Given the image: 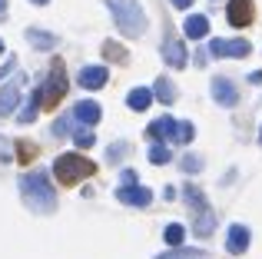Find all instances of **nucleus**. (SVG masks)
Listing matches in <instances>:
<instances>
[{"label": "nucleus", "instance_id": "obj_1", "mask_svg": "<svg viewBox=\"0 0 262 259\" xmlns=\"http://www.w3.org/2000/svg\"><path fill=\"white\" fill-rule=\"evenodd\" d=\"M20 196H24L27 209L33 213H53L57 209V193L50 186V176L40 169V173H24L20 176Z\"/></svg>", "mask_w": 262, "mask_h": 259}, {"label": "nucleus", "instance_id": "obj_2", "mask_svg": "<svg viewBox=\"0 0 262 259\" xmlns=\"http://www.w3.org/2000/svg\"><path fill=\"white\" fill-rule=\"evenodd\" d=\"M96 173V163L86 160V156L80 153H63L53 160V176H57V183H63V186H77V183H83L86 176Z\"/></svg>", "mask_w": 262, "mask_h": 259}, {"label": "nucleus", "instance_id": "obj_3", "mask_svg": "<svg viewBox=\"0 0 262 259\" xmlns=\"http://www.w3.org/2000/svg\"><path fill=\"white\" fill-rule=\"evenodd\" d=\"M106 7L113 10V20H116V27H120V33L140 37V33L146 30V13H143V7L136 4V0H106Z\"/></svg>", "mask_w": 262, "mask_h": 259}, {"label": "nucleus", "instance_id": "obj_4", "mask_svg": "<svg viewBox=\"0 0 262 259\" xmlns=\"http://www.w3.org/2000/svg\"><path fill=\"white\" fill-rule=\"evenodd\" d=\"M67 87H70V80H67L63 60H53V63H50V73H47V80L40 83V103H43V110H53V106L63 100Z\"/></svg>", "mask_w": 262, "mask_h": 259}, {"label": "nucleus", "instance_id": "obj_5", "mask_svg": "<svg viewBox=\"0 0 262 259\" xmlns=\"http://www.w3.org/2000/svg\"><path fill=\"white\" fill-rule=\"evenodd\" d=\"M146 136L149 140H169V143H192L196 130H192V123H186V120L160 117V120H153V123L146 126Z\"/></svg>", "mask_w": 262, "mask_h": 259}, {"label": "nucleus", "instance_id": "obj_6", "mask_svg": "<svg viewBox=\"0 0 262 259\" xmlns=\"http://www.w3.org/2000/svg\"><path fill=\"white\" fill-rule=\"evenodd\" d=\"M20 97H24V73H13L10 83L0 87V117H10L17 110Z\"/></svg>", "mask_w": 262, "mask_h": 259}, {"label": "nucleus", "instance_id": "obj_7", "mask_svg": "<svg viewBox=\"0 0 262 259\" xmlns=\"http://www.w3.org/2000/svg\"><path fill=\"white\" fill-rule=\"evenodd\" d=\"M209 53H212V57H249L252 44H249V40H212Z\"/></svg>", "mask_w": 262, "mask_h": 259}, {"label": "nucleus", "instance_id": "obj_8", "mask_svg": "<svg viewBox=\"0 0 262 259\" xmlns=\"http://www.w3.org/2000/svg\"><path fill=\"white\" fill-rule=\"evenodd\" d=\"M256 10H252V0H229V10H226V20L232 27H249Z\"/></svg>", "mask_w": 262, "mask_h": 259}, {"label": "nucleus", "instance_id": "obj_9", "mask_svg": "<svg viewBox=\"0 0 262 259\" xmlns=\"http://www.w3.org/2000/svg\"><path fill=\"white\" fill-rule=\"evenodd\" d=\"M212 100H216L219 106H236L239 103V93H236V83L226 77H216L212 80Z\"/></svg>", "mask_w": 262, "mask_h": 259}, {"label": "nucleus", "instance_id": "obj_10", "mask_svg": "<svg viewBox=\"0 0 262 259\" xmlns=\"http://www.w3.org/2000/svg\"><path fill=\"white\" fill-rule=\"evenodd\" d=\"M116 200H120V203H126V206H149L153 193L133 183V186H120V189H116Z\"/></svg>", "mask_w": 262, "mask_h": 259}, {"label": "nucleus", "instance_id": "obj_11", "mask_svg": "<svg viewBox=\"0 0 262 259\" xmlns=\"http://www.w3.org/2000/svg\"><path fill=\"white\" fill-rule=\"evenodd\" d=\"M249 240H252V236H249V226H239V223H236V226H229L226 246H229V253H232V256H243L246 249H249Z\"/></svg>", "mask_w": 262, "mask_h": 259}, {"label": "nucleus", "instance_id": "obj_12", "mask_svg": "<svg viewBox=\"0 0 262 259\" xmlns=\"http://www.w3.org/2000/svg\"><path fill=\"white\" fill-rule=\"evenodd\" d=\"M100 117H103V110H100V103H93V100H80V103L73 106V120H77V123L96 126Z\"/></svg>", "mask_w": 262, "mask_h": 259}, {"label": "nucleus", "instance_id": "obj_13", "mask_svg": "<svg viewBox=\"0 0 262 259\" xmlns=\"http://www.w3.org/2000/svg\"><path fill=\"white\" fill-rule=\"evenodd\" d=\"M163 60H166L169 67H186V47H183V40L173 37V33L163 40Z\"/></svg>", "mask_w": 262, "mask_h": 259}, {"label": "nucleus", "instance_id": "obj_14", "mask_svg": "<svg viewBox=\"0 0 262 259\" xmlns=\"http://www.w3.org/2000/svg\"><path fill=\"white\" fill-rule=\"evenodd\" d=\"M77 80H80V87H86V90H100V87H106L110 73H106V67H83Z\"/></svg>", "mask_w": 262, "mask_h": 259}, {"label": "nucleus", "instance_id": "obj_15", "mask_svg": "<svg viewBox=\"0 0 262 259\" xmlns=\"http://www.w3.org/2000/svg\"><path fill=\"white\" fill-rule=\"evenodd\" d=\"M153 97L156 93L153 90H146V87H136V90H129V97H126V103H129V110H136V113H143L149 103H153Z\"/></svg>", "mask_w": 262, "mask_h": 259}, {"label": "nucleus", "instance_id": "obj_16", "mask_svg": "<svg viewBox=\"0 0 262 259\" xmlns=\"http://www.w3.org/2000/svg\"><path fill=\"white\" fill-rule=\"evenodd\" d=\"M186 37H192V40H203L206 33H209V17H203V13H196V17H189L186 20Z\"/></svg>", "mask_w": 262, "mask_h": 259}, {"label": "nucleus", "instance_id": "obj_17", "mask_svg": "<svg viewBox=\"0 0 262 259\" xmlns=\"http://www.w3.org/2000/svg\"><path fill=\"white\" fill-rule=\"evenodd\" d=\"M27 40H30V47H37V50H53V47H57V37L47 33V30H37V27L27 30Z\"/></svg>", "mask_w": 262, "mask_h": 259}, {"label": "nucleus", "instance_id": "obj_18", "mask_svg": "<svg viewBox=\"0 0 262 259\" xmlns=\"http://www.w3.org/2000/svg\"><path fill=\"white\" fill-rule=\"evenodd\" d=\"M153 93H156V100H160V103H173L176 100V87L169 83V77H160L153 83Z\"/></svg>", "mask_w": 262, "mask_h": 259}, {"label": "nucleus", "instance_id": "obj_19", "mask_svg": "<svg viewBox=\"0 0 262 259\" xmlns=\"http://www.w3.org/2000/svg\"><path fill=\"white\" fill-rule=\"evenodd\" d=\"M37 110H43V103H40V87L30 93V100H27L24 113H20V123H33V120H37Z\"/></svg>", "mask_w": 262, "mask_h": 259}, {"label": "nucleus", "instance_id": "obj_20", "mask_svg": "<svg viewBox=\"0 0 262 259\" xmlns=\"http://www.w3.org/2000/svg\"><path fill=\"white\" fill-rule=\"evenodd\" d=\"M103 57H106V60H116V63H126V57H129V53L123 50L120 44H113V40H106V44H103Z\"/></svg>", "mask_w": 262, "mask_h": 259}, {"label": "nucleus", "instance_id": "obj_21", "mask_svg": "<svg viewBox=\"0 0 262 259\" xmlns=\"http://www.w3.org/2000/svg\"><path fill=\"white\" fill-rule=\"evenodd\" d=\"M173 160V153H169V146H163V143H156V146H149V163H156V166H163V163Z\"/></svg>", "mask_w": 262, "mask_h": 259}, {"label": "nucleus", "instance_id": "obj_22", "mask_svg": "<svg viewBox=\"0 0 262 259\" xmlns=\"http://www.w3.org/2000/svg\"><path fill=\"white\" fill-rule=\"evenodd\" d=\"M33 156H37V143L20 140V143H17V160H20V163H30Z\"/></svg>", "mask_w": 262, "mask_h": 259}, {"label": "nucleus", "instance_id": "obj_23", "mask_svg": "<svg viewBox=\"0 0 262 259\" xmlns=\"http://www.w3.org/2000/svg\"><path fill=\"white\" fill-rule=\"evenodd\" d=\"M73 140H77V146H93V130H90L86 123L73 126Z\"/></svg>", "mask_w": 262, "mask_h": 259}, {"label": "nucleus", "instance_id": "obj_24", "mask_svg": "<svg viewBox=\"0 0 262 259\" xmlns=\"http://www.w3.org/2000/svg\"><path fill=\"white\" fill-rule=\"evenodd\" d=\"M163 236H166L169 246H179V243H183V236H186V229L179 226V223H173V226H166V233H163Z\"/></svg>", "mask_w": 262, "mask_h": 259}, {"label": "nucleus", "instance_id": "obj_25", "mask_svg": "<svg viewBox=\"0 0 262 259\" xmlns=\"http://www.w3.org/2000/svg\"><path fill=\"white\" fill-rule=\"evenodd\" d=\"M179 166H183V173H199V169H203V160H199V156H183V160H179Z\"/></svg>", "mask_w": 262, "mask_h": 259}, {"label": "nucleus", "instance_id": "obj_26", "mask_svg": "<svg viewBox=\"0 0 262 259\" xmlns=\"http://www.w3.org/2000/svg\"><path fill=\"white\" fill-rule=\"evenodd\" d=\"M126 153H129V146H126V143H113V146L106 149V160H110V163H116L120 156H126Z\"/></svg>", "mask_w": 262, "mask_h": 259}, {"label": "nucleus", "instance_id": "obj_27", "mask_svg": "<svg viewBox=\"0 0 262 259\" xmlns=\"http://www.w3.org/2000/svg\"><path fill=\"white\" fill-rule=\"evenodd\" d=\"M73 123H77V120H73V113H70V117H63V120H57V123H53V133H57V136L70 133V130H73Z\"/></svg>", "mask_w": 262, "mask_h": 259}, {"label": "nucleus", "instance_id": "obj_28", "mask_svg": "<svg viewBox=\"0 0 262 259\" xmlns=\"http://www.w3.org/2000/svg\"><path fill=\"white\" fill-rule=\"evenodd\" d=\"M7 160H13V143H7L0 136V163H7Z\"/></svg>", "mask_w": 262, "mask_h": 259}, {"label": "nucleus", "instance_id": "obj_29", "mask_svg": "<svg viewBox=\"0 0 262 259\" xmlns=\"http://www.w3.org/2000/svg\"><path fill=\"white\" fill-rule=\"evenodd\" d=\"M160 259H196V249H176V253L160 256Z\"/></svg>", "mask_w": 262, "mask_h": 259}, {"label": "nucleus", "instance_id": "obj_30", "mask_svg": "<svg viewBox=\"0 0 262 259\" xmlns=\"http://www.w3.org/2000/svg\"><path fill=\"white\" fill-rule=\"evenodd\" d=\"M120 180H123V186H133V183H136V169H123Z\"/></svg>", "mask_w": 262, "mask_h": 259}, {"label": "nucleus", "instance_id": "obj_31", "mask_svg": "<svg viewBox=\"0 0 262 259\" xmlns=\"http://www.w3.org/2000/svg\"><path fill=\"white\" fill-rule=\"evenodd\" d=\"M169 4H173V7H179V10H186V7H189L192 0H169Z\"/></svg>", "mask_w": 262, "mask_h": 259}, {"label": "nucleus", "instance_id": "obj_32", "mask_svg": "<svg viewBox=\"0 0 262 259\" xmlns=\"http://www.w3.org/2000/svg\"><path fill=\"white\" fill-rule=\"evenodd\" d=\"M7 17V0H0V20Z\"/></svg>", "mask_w": 262, "mask_h": 259}, {"label": "nucleus", "instance_id": "obj_33", "mask_svg": "<svg viewBox=\"0 0 262 259\" xmlns=\"http://www.w3.org/2000/svg\"><path fill=\"white\" fill-rule=\"evenodd\" d=\"M33 4H40V7H43V4H50V0H33Z\"/></svg>", "mask_w": 262, "mask_h": 259}, {"label": "nucleus", "instance_id": "obj_34", "mask_svg": "<svg viewBox=\"0 0 262 259\" xmlns=\"http://www.w3.org/2000/svg\"><path fill=\"white\" fill-rule=\"evenodd\" d=\"M0 53H4V40H0Z\"/></svg>", "mask_w": 262, "mask_h": 259}, {"label": "nucleus", "instance_id": "obj_35", "mask_svg": "<svg viewBox=\"0 0 262 259\" xmlns=\"http://www.w3.org/2000/svg\"><path fill=\"white\" fill-rule=\"evenodd\" d=\"M259 140H262V136H259Z\"/></svg>", "mask_w": 262, "mask_h": 259}]
</instances>
